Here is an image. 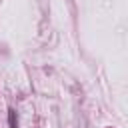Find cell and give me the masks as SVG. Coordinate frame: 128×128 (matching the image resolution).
<instances>
[{"instance_id":"obj_1","label":"cell","mask_w":128,"mask_h":128,"mask_svg":"<svg viewBox=\"0 0 128 128\" xmlns=\"http://www.w3.org/2000/svg\"><path fill=\"white\" fill-rule=\"evenodd\" d=\"M8 118H10V128H18V122H16V112L10 108L8 110Z\"/></svg>"}]
</instances>
